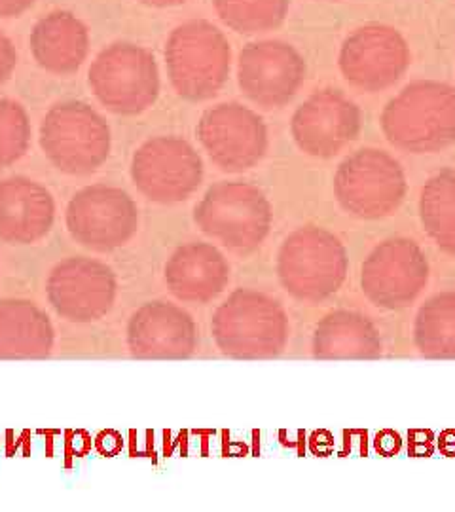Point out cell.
Wrapping results in <instances>:
<instances>
[{
	"mask_svg": "<svg viewBox=\"0 0 455 512\" xmlns=\"http://www.w3.org/2000/svg\"><path fill=\"white\" fill-rule=\"evenodd\" d=\"M383 135L399 150L435 154L455 145V88L418 80L397 93L382 110Z\"/></svg>",
	"mask_w": 455,
	"mask_h": 512,
	"instance_id": "obj_1",
	"label": "cell"
},
{
	"mask_svg": "<svg viewBox=\"0 0 455 512\" xmlns=\"http://www.w3.org/2000/svg\"><path fill=\"white\" fill-rule=\"evenodd\" d=\"M211 332L228 357L272 359L287 348L291 325L275 298L255 289H237L215 311Z\"/></svg>",
	"mask_w": 455,
	"mask_h": 512,
	"instance_id": "obj_2",
	"label": "cell"
},
{
	"mask_svg": "<svg viewBox=\"0 0 455 512\" xmlns=\"http://www.w3.org/2000/svg\"><path fill=\"white\" fill-rule=\"evenodd\" d=\"M165 69L173 90L186 101L213 99L232 71V46L217 25L190 19L165 42Z\"/></svg>",
	"mask_w": 455,
	"mask_h": 512,
	"instance_id": "obj_3",
	"label": "cell"
},
{
	"mask_svg": "<svg viewBox=\"0 0 455 512\" xmlns=\"http://www.w3.org/2000/svg\"><path fill=\"white\" fill-rule=\"evenodd\" d=\"M194 220L205 236L234 253L249 255L270 234L272 203L255 184L220 181L207 188L194 209Z\"/></svg>",
	"mask_w": 455,
	"mask_h": 512,
	"instance_id": "obj_4",
	"label": "cell"
},
{
	"mask_svg": "<svg viewBox=\"0 0 455 512\" xmlns=\"http://www.w3.org/2000/svg\"><path fill=\"white\" fill-rule=\"evenodd\" d=\"M346 275V247L325 228H298L279 249L277 277L283 289L302 302L327 300L342 287Z\"/></svg>",
	"mask_w": 455,
	"mask_h": 512,
	"instance_id": "obj_5",
	"label": "cell"
},
{
	"mask_svg": "<svg viewBox=\"0 0 455 512\" xmlns=\"http://www.w3.org/2000/svg\"><path fill=\"white\" fill-rule=\"evenodd\" d=\"M107 120L82 101H63L46 112L40 126V147L61 173L84 177L109 160Z\"/></svg>",
	"mask_w": 455,
	"mask_h": 512,
	"instance_id": "obj_6",
	"label": "cell"
},
{
	"mask_svg": "<svg viewBox=\"0 0 455 512\" xmlns=\"http://www.w3.org/2000/svg\"><path fill=\"white\" fill-rule=\"evenodd\" d=\"M91 93L118 116H137L150 109L160 95L158 61L145 46L114 42L91 61Z\"/></svg>",
	"mask_w": 455,
	"mask_h": 512,
	"instance_id": "obj_7",
	"label": "cell"
},
{
	"mask_svg": "<svg viewBox=\"0 0 455 512\" xmlns=\"http://www.w3.org/2000/svg\"><path fill=\"white\" fill-rule=\"evenodd\" d=\"M334 196L351 217L385 219L406 196L404 169L382 148L355 150L336 169Z\"/></svg>",
	"mask_w": 455,
	"mask_h": 512,
	"instance_id": "obj_8",
	"label": "cell"
},
{
	"mask_svg": "<svg viewBox=\"0 0 455 512\" xmlns=\"http://www.w3.org/2000/svg\"><path fill=\"white\" fill-rule=\"evenodd\" d=\"M131 179L150 202H186L201 186L203 160L200 152L182 137H152L135 150Z\"/></svg>",
	"mask_w": 455,
	"mask_h": 512,
	"instance_id": "obj_9",
	"label": "cell"
},
{
	"mask_svg": "<svg viewBox=\"0 0 455 512\" xmlns=\"http://www.w3.org/2000/svg\"><path fill=\"white\" fill-rule=\"evenodd\" d=\"M65 220L76 243L97 253H110L137 234L139 209L126 190L91 184L74 194Z\"/></svg>",
	"mask_w": 455,
	"mask_h": 512,
	"instance_id": "obj_10",
	"label": "cell"
},
{
	"mask_svg": "<svg viewBox=\"0 0 455 512\" xmlns=\"http://www.w3.org/2000/svg\"><path fill=\"white\" fill-rule=\"evenodd\" d=\"M412 52L391 25L368 23L347 35L342 42L338 67L347 82L366 93H378L395 86L408 71Z\"/></svg>",
	"mask_w": 455,
	"mask_h": 512,
	"instance_id": "obj_11",
	"label": "cell"
},
{
	"mask_svg": "<svg viewBox=\"0 0 455 512\" xmlns=\"http://www.w3.org/2000/svg\"><path fill=\"white\" fill-rule=\"evenodd\" d=\"M306 74V59L285 40L249 42L237 59L239 90L264 110L289 105L304 86Z\"/></svg>",
	"mask_w": 455,
	"mask_h": 512,
	"instance_id": "obj_12",
	"label": "cell"
},
{
	"mask_svg": "<svg viewBox=\"0 0 455 512\" xmlns=\"http://www.w3.org/2000/svg\"><path fill=\"white\" fill-rule=\"evenodd\" d=\"M196 135L211 162L226 173L253 169L270 145L264 120L241 103H220L205 110Z\"/></svg>",
	"mask_w": 455,
	"mask_h": 512,
	"instance_id": "obj_13",
	"label": "cell"
},
{
	"mask_svg": "<svg viewBox=\"0 0 455 512\" xmlns=\"http://www.w3.org/2000/svg\"><path fill=\"white\" fill-rule=\"evenodd\" d=\"M429 281V262L416 241L391 238L382 241L364 260L361 289L382 310L410 306Z\"/></svg>",
	"mask_w": 455,
	"mask_h": 512,
	"instance_id": "obj_14",
	"label": "cell"
},
{
	"mask_svg": "<svg viewBox=\"0 0 455 512\" xmlns=\"http://www.w3.org/2000/svg\"><path fill=\"white\" fill-rule=\"evenodd\" d=\"M116 291V275L109 266L86 256L61 260L46 281L50 306L71 323L103 319L114 306Z\"/></svg>",
	"mask_w": 455,
	"mask_h": 512,
	"instance_id": "obj_15",
	"label": "cell"
},
{
	"mask_svg": "<svg viewBox=\"0 0 455 512\" xmlns=\"http://www.w3.org/2000/svg\"><path fill=\"white\" fill-rule=\"evenodd\" d=\"M363 114L346 93L325 88L310 95L292 114L296 147L311 158L328 160L349 147L361 133Z\"/></svg>",
	"mask_w": 455,
	"mask_h": 512,
	"instance_id": "obj_16",
	"label": "cell"
},
{
	"mask_svg": "<svg viewBox=\"0 0 455 512\" xmlns=\"http://www.w3.org/2000/svg\"><path fill=\"white\" fill-rule=\"evenodd\" d=\"M128 346L137 359H186L198 351L200 334L188 311L154 300L131 315Z\"/></svg>",
	"mask_w": 455,
	"mask_h": 512,
	"instance_id": "obj_17",
	"label": "cell"
},
{
	"mask_svg": "<svg viewBox=\"0 0 455 512\" xmlns=\"http://www.w3.org/2000/svg\"><path fill=\"white\" fill-rule=\"evenodd\" d=\"M165 283L186 304H209L228 287L230 264L211 243H184L165 264Z\"/></svg>",
	"mask_w": 455,
	"mask_h": 512,
	"instance_id": "obj_18",
	"label": "cell"
},
{
	"mask_svg": "<svg viewBox=\"0 0 455 512\" xmlns=\"http://www.w3.org/2000/svg\"><path fill=\"white\" fill-rule=\"evenodd\" d=\"M55 220V202L46 186L10 177L0 181V239L10 245H31L48 236Z\"/></svg>",
	"mask_w": 455,
	"mask_h": 512,
	"instance_id": "obj_19",
	"label": "cell"
},
{
	"mask_svg": "<svg viewBox=\"0 0 455 512\" xmlns=\"http://www.w3.org/2000/svg\"><path fill=\"white\" fill-rule=\"evenodd\" d=\"M38 67L55 76L74 74L90 54V29L73 12L55 10L38 19L29 37Z\"/></svg>",
	"mask_w": 455,
	"mask_h": 512,
	"instance_id": "obj_20",
	"label": "cell"
},
{
	"mask_svg": "<svg viewBox=\"0 0 455 512\" xmlns=\"http://www.w3.org/2000/svg\"><path fill=\"white\" fill-rule=\"evenodd\" d=\"M50 317L31 300H0V359H42L54 349Z\"/></svg>",
	"mask_w": 455,
	"mask_h": 512,
	"instance_id": "obj_21",
	"label": "cell"
},
{
	"mask_svg": "<svg viewBox=\"0 0 455 512\" xmlns=\"http://www.w3.org/2000/svg\"><path fill=\"white\" fill-rule=\"evenodd\" d=\"M382 353L380 330L357 311L328 313L313 334V357L317 359H378Z\"/></svg>",
	"mask_w": 455,
	"mask_h": 512,
	"instance_id": "obj_22",
	"label": "cell"
},
{
	"mask_svg": "<svg viewBox=\"0 0 455 512\" xmlns=\"http://www.w3.org/2000/svg\"><path fill=\"white\" fill-rule=\"evenodd\" d=\"M419 219L427 236L455 256V171L442 169L421 188Z\"/></svg>",
	"mask_w": 455,
	"mask_h": 512,
	"instance_id": "obj_23",
	"label": "cell"
},
{
	"mask_svg": "<svg viewBox=\"0 0 455 512\" xmlns=\"http://www.w3.org/2000/svg\"><path fill=\"white\" fill-rule=\"evenodd\" d=\"M414 342L429 359H455V291L431 296L416 315Z\"/></svg>",
	"mask_w": 455,
	"mask_h": 512,
	"instance_id": "obj_24",
	"label": "cell"
},
{
	"mask_svg": "<svg viewBox=\"0 0 455 512\" xmlns=\"http://www.w3.org/2000/svg\"><path fill=\"white\" fill-rule=\"evenodd\" d=\"M220 21L239 35L268 33L285 23L291 0H213Z\"/></svg>",
	"mask_w": 455,
	"mask_h": 512,
	"instance_id": "obj_25",
	"label": "cell"
},
{
	"mask_svg": "<svg viewBox=\"0 0 455 512\" xmlns=\"http://www.w3.org/2000/svg\"><path fill=\"white\" fill-rule=\"evenodd\" d=\"M33 128L25 107L14 99H0V169L19 162L31 147Z\"/></svg>",
	"mask_w": 455,
	"mask_h": 512,
	"instance_id": "obj_26",
	"label": "cell"
},
{
	"mask_svg": "<svg viewBox=\"0 0 455 512\" xmlns=\"http://www.w3.org/2000/svg\"><path fill=\"white\" fill-rule=\"evenodd\" d=\"M18 67V50L14 42L0 33V86L10 80Z\"/></svg>",
	"mask_w": 455,
	"mask_h": 512,
	"instance_id": "obj_27",
	"label": "cell"
},
{
	"mask_svg": "<svg viewBox=\"0 0 455 512\" xmlns=\"http://www.w3.org/2000/svg\"><path fill=\"white\" fill-rule=\"evenodd\" d=\"M37 0H0V18L10 19L23 16Z\"/></svg>",
	"mask_w": 455,
	"mask_h": 512,
	"instance_id": "obj_28",
	"label": "cell"
},
{
	"mask_svg": "<svg viewBox=\"0 0 455 512\" xmlns=\"http://www.w3.org/2000/svg\"><path fill=\"white\" fill-rule=\"evenodd\" d=\"M141 4H145L148 8H175V6H182L188 0H137Z\"/></svg>",
	"mask_w": 455,
	"mask_h": 512,
	"instance_id": "obj_29",
	"label": "cell"
},
{
	"mask_svg": "<svg viewBox=\"0 0 455 512\" xmlns=\"http://www.w3.org/2000/svg\"><path fill=\"white\" fill-rule=\"evenodd\" d=\"M327 2H338V0H327Z\"/></svg>",
	"mask_w": 455,
	"mask_h": 512,
	"instance_id": "obj_30",
	"label": "cell"
}]
</instances>
